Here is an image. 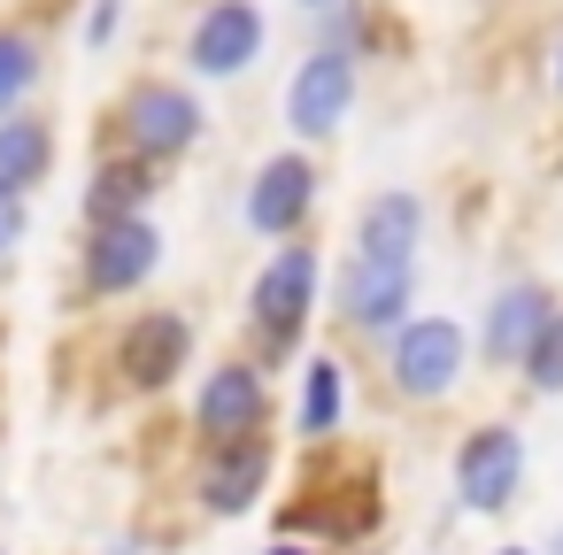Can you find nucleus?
<instances>
[{
	"label": "nucleus",
	"mask_w": 563,
	"mask_h": 555,
	"mask_svg": "<svg viewBox=\"0 0 563 555\" xmlns=\"http://www.w3.org/2000/svg\"><path fill=\"white\" fill-rule=\"evenodd\" d=\"M117 124H124V155H140V163H178V155L201 147L209 109H201V93H194L186 78H132L124 101H117Z\"/></svg>",
	"instance_id": "1"
},
{
	"label": "nucleus",
	"mask_w": 563,
	"mask_h": 555,
	"mask_svg": "<svg viewBox=\"0 0 563 555\" xmlns=\"http://www.w3.org/2000/svg\"><path fill=\"white\" fill-rule=\"evenodd\" d=\"M317 293H324V255H317L301 232L278 240V255H271V263L255 270V286H247V317H255V332H263L271 355H286V347L309 332Z\"/></svg>",
	"instance_id": "2"
},
{
	"label": "nucleus",
	"mask_w": 563,
	"mask_h": 555,
	"mask_svg": "<svg viewBox=\"0 0 563 555\" xmlns=\"http://www.w3.org/2000/svg\"><path fill=\"white\" fill-rule=\"evenodd\" d=\"M471 370V332L455 317H401L386 332V378L409 401H448Z\"/></svg>",
	"instance_id": "3"
},
{
	"label": "nucleus",
	"mask_w": 563,
	"mask_h": 555,
	"mask_svg": "<svg viewBox=\"0 0 563 555\" xmlns=\"http://www.w3.org/2000/svg\"><path fill=\"white\" fill-rule=\"evenodd\" d=\"M355 93H363V63H355V47H309L301 63H294V78H286V132L301 140V147H317V140H332L347 116H355Z\"/></svg>",
	"instance_id": "4"
},
{
	"label": "nucleus",
	"mask_w": 563,
	"mask_h": 555,
	"mask_svg": "<svg viewBox=\"0 0 563 555\" xmlns=\"http://www.w3.org/2000/svg\"><path fill=\"white\" fill-rule=\"evenodd\" d=\"M271 47V16L263 0H201V16L186 24V70L224 86V78H247Z\"/></svg>",
	"instance_id": "5"
},
{
	"label": "nucleus",
	"mask_w": 563,
	"mask_h": 555,
	"mask_svg": "<svg viewBox=\"0 0 563 555\" xmlns=\"http://www.w3.org/2000/svg\"><path fill=\"white\" fill-rule=\"evenodd\" d=\"M317 193H324V170L309 163V147H286V155L255 163L240 217H247V232H255V240H294V232H309Z\"/></svg>",
	"instance_id": "6"
},
{
	"label": "nucleus",
	"mask_w": 563,
	"mask_h": 555,
	"mask_svg": "<svg viewBox=\"0 0 563 555\" xmlns=\"http://www.w3.org/2000/svg\"><path fill=\"white\" fill-rule=\"evenodd\" d=\"M155 270H163V232H155L147 209L93 224V240H86V293L117 301V293H140Z\"/></svg>",
	"instance_id": "7"
},
{
	"label": "nucleus",
	"mask_w": 563,
	"mask_h": 555,
	"mask_svg": "<svg viewBox=\"0 0 563 555\" xmlns=\"http://www.w3.org/2000/svg\"><path fill=\"white\" fill-rule=\"evenodd\" d=\"M517 486H525V432L517 424H478L463 447H455V493H463V509H501V501H517Z\"/></svg>",
	"instance_id": "8"
},
{
	"label": "nucleus",
	"mask_w": 563,
	"mask_h": 555,
	"mask_svg": "<svg viewBox=\"0 0 563 555\" xmlns=\"http://www.w3.org/2000/svg\"><path fill=\"white\" fill-rule=\"evenodd\" d=\"M186 355H194V324H186L178 309H140V317L117 332V370H124V386H140V393H163V386L186 370Z\"/></svg>",
	"instance_id": "9"
},
{
	"label": "nucleus",
	"mask_w": 563,
	"mask_h": 555,
	"mask_svg": "<svg viewBox=\"0 0 563 555\" xmlns=\"http://www.w3.org/2000/svg\"><path fill=\"white\" fill-rule=\"evenodd\" d=\"M332 309L355 324V332H394L409 309H417V270L409 263H347L340 286H332Z\"/></svg>",
	"instance_id": "10"
},
{
	"label": "nucleus",
	"mask_w": 563,
	"mask_h": 555,
	"mask_svg": "<svg viewBox=\"0 0 563 555\" xmlns=\"http://www.w3.org/2000/svg\"><path fill=\"white\" fill-rule=\"evenodd\" d=\"M555 309H563V301H555L540 278H509V286L486 301V317H478V355H486L494 370H517L525 347L540 340V324H548Z\"/></svg>",
	"instance_id": "11"
},
{
	"label": "nucleus",
	"mask_w": 563,
	"mask_h": 555,
	"mask_svg": "<svg viewBox=\"0 0 563 555\" xmlns=\"http://www.w3.org/2000/svg\"><path fill=\"white\" fill-rule=\"evenodd\" d=\"M263 409H271L263 363H217L194 393V432L201 440H240V432H263Z\"/></svg>",
	"instance_id": "12"
},
{
	"label": "nucleus",
	"mask_w": 563,
	"mask_h": 555,
	"mask_svg": "<svg viewBox=\"0 0 563 555\" xmlns=\"http://www.w3.org/2000/svg\"><path fill=\"white\" fill-rule=\"evenodd\" d=\"M417 247H424V193L386 186L355 209V255L363 263H409L417 270Z\"/></svg>",
	"instance_id": "13"
},
{
	"label": "nucleus",
	"mask_w": 563,
	"mask_h": 555,
	"mask_svg": "<svg viewBox=\"0 0 563 555\" xmlns=\"http://www.w3.org/2000/svg\"><path fill=\"white\" fill-rule=\"evenodd\" d=\"M263 478H271V447H263L255 432H240V440H217V463L201 470V501H209L217 517H240V509H255Z\"/></svg>",
	"instance_id": "14"
},
{
	"label": "nucleus",
	"mask_w": 563,
	"mask_h": 555,
	"mask_svg": "<svg viewBox=\"0 0 563 555\" xmlns=\"http://www.w3.org/2000/svg\"><path fill=\"white\" fill-rule=\"evenodd\" d=\"M47 170H55V124L40 109L0 116V186L32 193V186H47Z\"/></svg>",
	"instance_id": "15"
},
{
	"label": "nucleus",
	"mask_w": 563,
	"mask_h": 555,
	"mask_svg": "<svg viewBox=\"0 0 563 555\" xmlns=\"http://www.w3.org/2000/svg\"><path fill=\"white\" fill-rule=\"evenodd\" d=\"M340 409H347V370H340V355H309V363H301V393H294V432H301V440H332V432H340Z\"/></svg>",
	"instance_id": "16"
},
{
	"label": "nucleus",
	"mask_w": 563,
	"mask_h": 555,
	"mask_svg": "<svg viewBox=\"0 0 563 555\" xmlns=\"http://www.w3.org/2000/svg\"><path fill=\"white\" fill-rule=\"evenodd\" d=\"M147 193H155V163H101L93 170V186H86V217L93 224H109V217H140L147 209Z\"/></svg>",
	"instance_id": "17"
},
{
	"label": "nucleus",
	"mask_w": 563,
	"mask_h": 555,
	"mask_svg": "<svg viewBox=\"0 0 563 555\" xmlns=\"http://www.w3.org/2000/svg\"><path fill=\"white\" fill-rule=\"evenodd\" d=\"M40 78H47V47L32 32H16V24H0V116L32 109Z\"/></svg>",
	"instance_id": "18"
},
{
	"label": "nucleus",
	"mask_w": 563,
	"mask_h": 555,
	"mask_svg": "<svg viewBox=\"0 0 563 555\" xmlns=\"http://www.w3.org/2000/svg\"><path fill=\"white\" fill-rule=\"evenodd\" d=\"M517 370H525V386H532V393H563V309L540 324V340L525 347V363H517Z\"/></svg>",
	"instance_id": "19"
},
{
	"label": "nucleus",
	"mask_w": 563,
	"mask_h": 555,
	"mask_svg": "<svg viewBox=\"0 0 563 555\" xmlns=\"http://www.w3.org/2000/svg\"><path fill=\"white\" fill-rule=\"evenodd\" d=\"M16 240H24V193H16V186H0V255H9Z\"/></svg>",
	"instance_id": "20"
},
{
	"label": "nucleus",
	"mask_w": 563,
	"mask_h": 555,
	"mask_svg": "<svg viewBox=\"0 0 563 555\" xmlns=\"http://www.w3.org/2000/svg\"><path fill=\"white\" fill-rule=\"evenodd\" d=\"M117 16H124V0H93V16H86V47H109V40H117Z\"/></svg>",
	"instance_id": "21"
},
{
	"label": "nucleus",
	"mask_w": 563,
	"mask_h": 555,
	"mask_svg": "<svg viewBox=\"0 0 563 555\" xmlns=\"http://www.w3.org/2000/svg\"><path fill=\"white\" fill-rule=\"evenodd\" d=\"M301 16H317V24H332V16H355V0H294Z\"/></svg>",
	"instance_id": "22"
},
{
	"label": "nucleus",
	"mask_w": 563,
	"mask_h": 555,
	"mask_svg": "<svg viewBox=\"0 0 563 555\" xmlns=\"http://www.w3.org/2000/svg\"><path fill=\"white\" fill-rule=\"evenodd\" d=\"M548 86H555V101H563V40H555V63H548Z\"/></svg>",
	"instance_id": "23"
},
{
	"label": "nucleus",
	"mask_w": 563,
	"mask_h": 555,
	"mask_svg": "<svg viewBox=\"0 0 563 555\" xmlns=\"http://www.w3.org/2000/svg\"><path fill=\"white\" fill-rule=\"evenodd\" d=\"M263 555H317V547H301V540H278V547H263Z\"/></svg>",
	"instance_id": "24"
},
{
	"label": "nucleus",
	"mask_w": 563,
	"mask_h": 555,
	"mask_svg": "<svg viewBox=\"0 0 563 555\" xmlns=\"http://www.w3.org/2000/svg\"><path fill=\"white\" fill-rule=\"evenodd\" d=\"M548 555H563V532H555V540H548Z\"/></svg>",
	"instance_id": "25"
},
{
	"label": "nucleus",
	"mask_w": 563,
	"mask_h": 555,
	"mask_svg": "<svg viewBox=\"0 0 563 555\" xmlns=\"http://www.w3.org/2000/svg\"><path fill=\"white\" fill-rule=\"evenodd\" d=\"M494 555H532V547H494Z\"/></svg>",
	"instance_id": "26"
}]
</instances>
